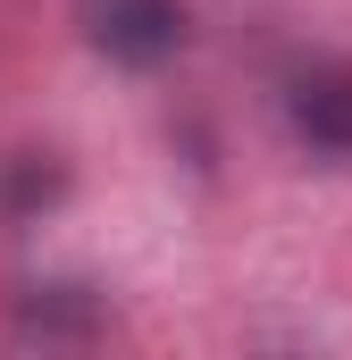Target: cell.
I'll use <instances>...</instances> for the list:
<instances>
[{
  "label": "cell",
  "instance_id": "cell-3",
  "mask_svg": "<svg viewBox=\"0 0 352 360\" xmlns=\"http://www.w3.org/2000/svg\"><path fill=\"white\" fill-rule=\"evenodd\" d=\"M285 126L310 160H352V68H302L285 84Z\"/></svg>",
  "mask_w": 352,
  "mask_h": 360
},
{
  "label": "cell",
  "instance_id": "cell-1",
  "mask_svg": "<svg viewBox=\"0 0 352 360\" xmlns=\"http://www.w3.org/2000/svg\"><path fill=\"white\" fill-rule=\"evenodd\" d=\"M8 335L17 344H42V352H84L109 335V310L92 285H68V276H34L8 293Z\"/></svg>",
  "mask_w": 352,
  "mask_h": 360
},
{
  "label": "cell",
  "instance_id": "cell-2",
  "mask_svg": "<svg viewBox=\"0 0 352 360\" xmlns=\"http://www.w3.org/2000/svg\"><path fill=\"white\" fill-rule=\"evenodd\" d=\"M92 51L109 68H168L184 51V0H92Z\"/></svg>",
  "mask_w": 352,
  "mask_h": 360
},
{
  "label": "cell",
  "instance_id": "cell-4",
  "mask_svg": "<svg viewBox=\"0 0 352 360\" xmlns=\"http://www.w3.org/2000/svg\"><path fill=\"white\" fill-rule=\"evenodd\" d=\"M59 193H68V168H59L51 151H17V160H8V184H0L8 218H42Z\"/></svg>",
  "mask_w": 352,
  "mask_h": 360
}]
</instances>
